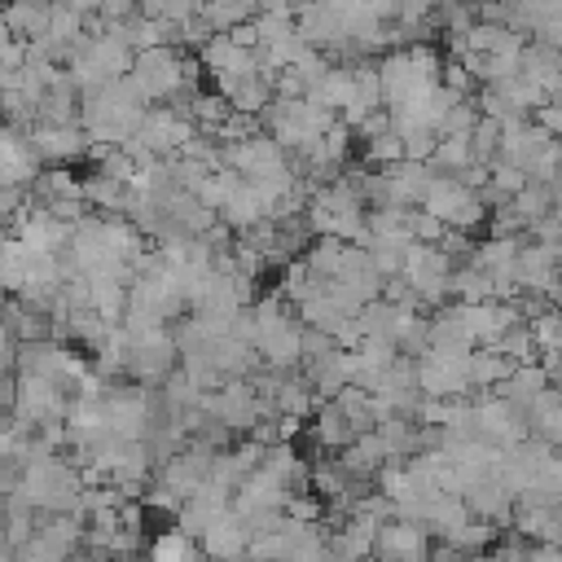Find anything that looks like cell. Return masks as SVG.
<instances>
[{"instance_id":"cell-1","label":"cell","mask_w":562,"mask_h":562,"mask_svg":"<svg viewBox=\"0 0 562 562\" xmlns=\"http://www.w3.org/2000/svg\"><path fill=\"white\" fill-rule=\"evenodd\" d=\"M145 110H149V101H145L140 88L132 83V75H123V79H114V83H105V88H97V92L83 97L79 127H83L88 145H97V149H119V145H127V136L140 127Z\"/></svg>"},{"instance_id":"cell-2","label":"cell","mask_w":562,"mask_h":562,"mask_svg":"<svg viewBox=\"0 0 562 562\" xmlns=\"http://www.w3.org/2000/svg\"><path fill=\"white\" fill-rule=\"evenodd\" d=\"M378 75H382V101H386V110H395V105H408L443 83V57L435 53V44L422 40V44L378 57Z\"/></svg>"},{"instance_id":"cell-3","label":"cell","mask_w":562,"mask_h":562,"mask_svg":"<svg viewBox=\"0 0 562 562\" xmlns=\"http://www.w3.org/2000/svg\"><path fill=\"white\" fill-rule=\"evenodd\" d=\"M83 470L79 461H66V457H31L22 465V479H18V492L40 509V514H79V501H83Z\"/></svg>"},{"instance_id":"cell-4","label":"cell","mask_w":562,"mask_h":562,"mask_svg":"<svg viewBox=\"0 0 562 562\" xmlns=\"http://www.w3.org/2000/svg\"><path fill=\"white\" fill-rule=\"evenodd\" d=\"M255 316V351L263 360V369H299L303 360V321L290 316V303L281 294H263L250 303Z\"/></svg>"},{"instance_id":"cell-5","label":"cell","mask_w":562,"mask_h":562,"mask_svg":"<svg viewBox=\"0 0 562 562\" xmlns=\"http://www.w3.org/2000/svg\"><path fill=\"white\" fill-rule=\"evenodd\" d=\"M307 228H312V237H338V241H351V246H360V237H364V215H369V206H364V198L338 176V180H329V184H316L312 189V198H307Z\"/></svg>"},{"instance_id":"cell-6","label":"cell","mask_w":562,"mask_h":562,"mask_svg":"<svg viewBox=\"0 0 562 562\" xmlns=\"http://www.w3.org/2000/svg\"><path fill=\"white\" fill-rule=\"evenodd\" d=\"M334 123H338V114H329L325 105H316V101H307V97H272L268 110L259 114V127H263L281 149H290V158L303 154L312 140H321Z\"/></svg>"},{"instance_id":"cell-7","label":"cell","mask_w":562,"mask_h":562,"mask_svg":"<svg viewBox=\"0 0 562 562\" xmlns=\"http://www.w3.org/2000/svg\"><path fill=\"white\" fill-rule=\"evenodd\" d=\"M198 61H189L176 44H158V48H145L136 53L132 61V83L140 88V97L149 105H167L184 83H198Z\"/></svg>"},{"instance_id":"cell-8","label":"cell","mask_w":562,"mask_h":562,"mask_svg":"<svg viewBox=\"0 0 562 562\" xmlns=\"http://www.w3.org/2000/svg\"><path fill=\"white\" fill-rule=\"evenodd\" d=\"M422 211H430L452 233H474L487 220L492 206L483 202V193L474 184H465L457 176H435L430 189H426V198H422Z\"/></svg>"},{"instance_id":"cell-9","label":"cell","mask_w":562,"mask_h":562,"mask_svg":"<svg viewBox=\"0 0 562 562\" xmlns=\"http://www.w3.org/2000/svg\"><path fill=\"white\" fill-rule=\"evenodd\" d=\"M452 272H457V259L443 250V246H408V255H404V281L413 285V294H417V303L426 307V312H435V307H443V303H452Z\"/></svg>"},{"instance_id":"cell-10","label":"cell","mask_w":562,"mask_h":562,"mask_svg":"<svg viewBox=\"0 0 562 562\" xmlns=\"http://www.w3.org/2000/svg\"><path fill=\"white\" fill-rule=\"evenodd\" d=\"M66 417H70V395L57 382L18 373V382H13V422H22L31 430H44V426H66Z\"/></svg>"},{"instance_id":"cell-11","label":"cell","mask_w":562,"mask_h":562,"mask_svg":"<svg viewBox=\"0 0 562 562\" xmlns=\"http://www.w3.org/2000/svg\"><path fill=\"white\" fill-rule=\"evenodd\" d=\"M180 369V347L171 329H149V334H127V382H167Z\"/></svg>"},{"instance_id":"cell-12","label":"cell","mask_w":562,"mask_h":562,"mask_svg":"<svg viewBox=\"0 0 562 562\" xmlns=\"http://www.w3.org/2000/svg\"><path fill=\"white\" fill-rule=\"evenodd\" d=\"M417 386H422L426 400H465L474 391V382H470V356L422 351L417 356Z\"/></svg>"},{"instance_id":"cell-13","label":"cell","mask_w":562,"mask_h":562,"mask_svg":"<svg viewBox=\"0 0 562 562\" xmlns=\"http://www.w3.org/2000/svg\"><path fill=\"white\" fill-rule=\"evenodd\" d=\"M474 422H479V439H487L496 448H514V443L531 439L527 413L518 404H509L505 395H496V391L474 395Z\"/></svg>"},{"instance_id":"cell-14","label":"cell","mask_w":562,"mask_h":562,"mask_svg":"<svg viewBox=\"0 0 562 562\" xmlns=\"http://www.w3.org/2000/svg\"><path fill=\"white\" fill-rule=\"evenodd\" d=\"M40 176V154L31 145V132L18 123H0V184L31 189Z\"/></svg>"},{"instance_id":"cell-15","label":"cell","mask_w":562,"mask_h":562,"mask_svg":"<svg viewBox=\"0 0 562 562\" xmlns=\"http://www.w3.org/2000/svg\"><path fill=\"white\" fill-rule=\"evenodd\" d=\"M373 558L382 562H430V531L422 522H408V518H391L382 522L378 531V544H373Z\"/></svg>"},{"instance_id":"cell-16","label":"cell","mask_w":562,"mask_h":562,"mask_svg":"<svg viewBox=\"0 0 562 562\" xmlns=\"http://www.w3.org/2000/svg\"><path fill=\"white\" fill-rule=\"evenodd\" d=\"M382 180H386V206H400V211H417L430 180H435V167L430 162H413V158H400L391 167H382Z\"/></svg>"},{"instance_id":"cell-17","label":"cell","mask_w":562,"mask_h":562,"mask_svg":"<svg viewBox=\"0 0 562 562\" xmlns=\"http://www.w3.org/2000/svg\"><path fill=\"white\" fill-rule=\"evenodd\" d=\"M285 501H290V487L277 479V474H268L263 465L233 492V509L241 514V518H259V514H285Z\"/></svg>"},{"instance_id":"cell-18","label":"cell","mask_w":562,"mask_h":562,"mask_svg":"<svg viewBox=\"0 0 562 562\" xmlns=\"http://www.w3.org/2000/svg\"><path fill=\"white\" fill-rule=\"evenodd\" d=\"M461 496H465V505H470V514H474V518H483V522H492V527H509V522H514L518 501H514V492L501 483V470H496V474L474 479Z\"/></svg>"},{"instance_id":"cell-19","label":"cell","mask_w":562,"mask_h":562,"mask_svg":"<svg viewBox=\"0 0 562 562\" xmlns=\"http://www.w3.org/2000/svg\"><path fill=\"white\" fill-rule=\"evenodd\" d=\"M233 509V496L228 492H220V487H211V483H202L180 509H176V527L184 531V536H193V540H202L224 514Z\"/></svg>"},{"instance_id":"cell-20","label":"cell","mask_w":562,"mask_h":562,"mask_svg":"<svg viewBox=\"0 0 562 562\" xmlns=\"http://www.w3.org/2000/svg\"><path fill=\"white\" fill-rule=\"evenodd\" d=\"M31 145L40 154V162H48V167H61V162L79 158L83 149H92L79 123H35L31 127Z\"/></svg>"},{"instance_id":"cell-21","label":"cell","mask_w":562,"mask_h":562,"mask_svg":"<svg viewBox=\"0 0 562 562\" xmlns=\"http://www.w3.org/2000/svg\"><path fill=\"white\" fill-rule=\"evenodd\" d=\"M549 140L553 136L544 127H536L531 119H514V123L501 127V158L514 162L518 171H531L540 162V154L549 149Z\"/></svg>"},{"instance_id":"cell-22","label":"cell","mask_w":562,"mask_h":562,"mask_svg":"<svg viewBox=\"0 0 562 562\" xmlns=\"http://www.w3.org/2000/svg\"><path fill=\"white\" fill-rule=\"evenodd\" d=\"M202 553H206V562H246V549H250V527H246V518L237 514V509H228L202 540Z\"/></svg>"},{"instance_id":"cell-23","label":"cell","mask_w":562,"mask_h":562,"mask_svg":"<svg viewBox=\"0 0 562 562\" xmlns=\"http://www.w3.org/2000/svg\"><path fill=\"white\" fill-rule=\"evenodd\" d=\"M0 18H4V26H9L13 40L40 44L48 35V22H53V0H9L0 9Z\"/></svg>"},{"instance_id":"cell-24","label":"cell","mask_w":562,"mask_h":562,"mask_svg":"<svg viewBox=\"0 0 562 562\" xmlns=\"http://www.w3.org/2000/svg\"><path fill=\"white\" fill-rule=\"evenodd\" d=\"M470 518H474V514H470V505H465L461 492H439V496L422 509V527L430 531V540H452Z\"/></svg>"},{"instance_id":"cell-25","label":"cell","mask_w":562,"mask_h":562,"mask_svg":"<svg viewBox=\"0 0 562 562\" xmlns=\"http://www.w3.org/2000/svg\"><path fill=\"white\" fill-rule=\"evenodd\" d=\"M522 75L549 97L558 83H562V48L558 44H544V40H527L522 44V57H518Z\"/></svg>"},{"instance_id":"cell-26","label":"cell","mask_w":562,"mask_h":562,"mask_svg":"<svg viewBox=\"0 0 562 562\" xmlns=\"http://www.w3.org/2000/svg\"><path fill=\"white\" fill-rule=\"evenodd\" d=\"M492 299H501L496 277L483 263H474V255L461 259L452 272V303H492Z\"/></svg>"},{"instance_id":"cell-27","label":"cell","mask_w":562,"mask_h":562,"mask_svg":"<svg viewBox=\"0 0 562 562\" xmlns=\"http://www.w3.org/2000/svg\"><path fill=\"white\" fill-rule=\"evenodd\" d=\"M307 435H312L316 448H325V452H342V448L356 439V430L347 426V417H342V408H338L334 400H321V404H316Z\"/></svg>"},{"instance_id":"cell-28","label":"cell","mask_w":562,"mask_h":562,"mask_svg":"<svg viewBox=\"0 0 562 562\" xmlns=\"http://www.w3.org/2000/svg\"><path fill=\"white\" fill-rule=\"evenodd\" d=\"M549 391V378H544V369H540V360H531V364H518L501 386H496V395H505L509 404H518L522 413L540 400Z\"/></svg>"},{"instance_id":"cell-29","label":"cell","mask_w":562,"mask_h":562,"mask_svg":"<svg viewBox=\"0 0 562 562\" xmlns=\"http://www.w3.org/2000/svg\"><path fill=\"white\" fill-rule=\"evenodd\" d=\"M527 422H531V439L549 443V448H562V391L549 386L531 408H527Z\"/></svg>"},{"instance_id":"cell-30","label":"cell","mask_w":562,"mask_h":562,"mask_svg":"<svg viewBox=\"0 0 562 562\" xmlns=\"http://www.w3.org/2000/svg\"><path fill=\"white\" fill-rule=\"evenodd\" d=\"M514 369L518 364L509 356H501L496 347H474L470 351V382H474V391H496Z\"/></svg>"},{"instance_id":"cell-31","label":"cell","mask_w":562,"mask_h":562,"mask_svg":"<svg viewBox=\"0 0 562 562\" xmlns=\"http://www.w3.org/2000/svg\"><path fill=\"white\" fill-rule=\"evenodd\" d=\"M145 558H149V562H206L202 544H198L193 536H184L180 527L158 531V536L149 540V553H145Z\"/></svg>"},{"instance_id":"cell-32","label":"cell","mask_w":562,"mask_h":562,"mask_svg":"<svg viewBox=\"0 0 562 562\" xmlns=\"http://www.w3.org/2000/svg\"><path fill=\"white\" fill-rule=\"evenodd\" d=\"M430 167L435 176H465L474 167V149H470V136H439L435 154H430ZM483 167V162H479Z\"/></svg>"},{"instance_id":"cell-33","label":"cell","mask_w":562,"mask_h":562,"mask_svg":"<svg viewBox=\"0 0 562 562\" xmlns=\"http://www.w3.org/2000/svg\"><path fill=\"white\" fill-rule=\"evenodd\" d=\"M509 202H514V211L522 215V224L531 228L536 220H544L549 211H558V189H553V184H544V180H527Z\"/></svg>"},{"instance_id":"cell-34","label":"cell","mask_w":562,"mask_h":562,"mask_svg":"<svg viewBox=\"0 0 562 562\" xmlns=\"http://www.w3.org/2000/svg\"><path fill=\"white\" fill-rule=\"evenodd\" d=\"M501 356H509L514 364H531V360H540V347H536V338H531V325L522 321V325H514V329H505L496 342H492Z\"/></svg>"},{"instance_id":"cell-35","label":"cell","mask_w":562,"mask_h":562,"mask_svg":"<svg viewBox=\"0 0 562 562\" xmlns=\"http://www.w3.org/2000/svg\"><path fill=\"white\" fill-rule=\"evenodd\" d=\"M470 149H474V162L492 167L501 158V123L496 119H479V127L470 132Z\"/></svg>"},{"instance_id":"cell-36","label":"cell","mask_w":562,"mask_h":562,"mask_svg":"<svg viewBox=\"0 0 562 562\" xmlns=\"http://www.w3.org/2000/svg\"><path fill=\"white\" fill-rule=\"evenodd\" d=\"M404 224H408V237H413L417 246H443V237L452 233V228H443V224H439L430 211H422V206H417V211H408V215H404Z\"/></svg>"},{"instance_id":"cell-37","label":"cell","mask_w":562,"mask_h":562,"mask_svg":"<svg viewBox=\"0 0 562 562\" xmlns=\"http://www.w3.org/2000/svg\"><path fill=\"white\" fill-rule=\"evenodd\" d=\"M531 325V338H536V347H540V356L544 351H558L562 347V307L553 303L549 312H540L536 321H527Z\"/></svg>"},{"instance_id":"cell-38","label":"cell","mask_w":562,"mask_h":562,"mask_svg":"<svg viewBox=\"0 0 562 562\" xmlns=\"http://www.w3.org/2000/svg\"><path fill=\"white\" fill-rule=\"evenodd\" d=\"M522 237H527V241H540V246H549V250H558V246H562V211H549V215L536 220Z\"/></svg>"},{"instance_id":"cell-39","label":"cell","mask_w":562,"mask_h":562,"mask_svg":"<svg viewBox=\"0 0 562 562\" xmlns=\"http://www.w3.org/2000/svg\"><path fill=\"white\" fill-rule=\"evenodd\" d=\"M531 123H536V127H544L553 140H562V105H558V101H549V97H544V101L531 110Z\"/></svg>"},{"instance_id":"cell-40","label":"cell","mask_w":562,"mask_h":562,"mask_svg":"<svg viewBox=\"0 0 562 562\" xmlns=\"http://www.w3.org/2000/svg\"><path fill=\"white\" fill-rule=\"evenodd\" d=\"M540 369H544L549 386H558V391H562V347H558V351H544V356H540Z\"/></svg>"},{"instance_id":"cell-41","label":"cell","mask_w":562,"mask_h":562,"mask_svg":"<svg viewBox=\"0 0 562 562\" xmlns=\"http://www.w3.org/2000/svg\"><path fill=\"white\" fill-rule=\"evenodd\" d=\"M61 4H70V9L83 13V18H88V13H101V0H61Z\"/></svg>"},{"instance_id":"cell-42","label":"cell","mask_w":562,"mask_h":562,"mask_svg":"<svg viewBox=\"0 0 562 562\" xmlns=\"http://www.w3.org/2000/svg\"><path fill=\"white\" fill-rule=\"evenodd\" d=\"M553 457H558V461H562V448H553Z\"/></svg>"},{"instance_id":"cell-43","label":"cell","mask_w":562,"mask_h":562,"mask_svg":"<svg viewBox=\"0 0 562 562\" xmlns=\"http://www.w3.org/2000/svg\"><path fill=\"white\" fill-rule=\"evenodd\" d=\"M364 562H382V558H364Z\"/></svg>"}]
</instances>
